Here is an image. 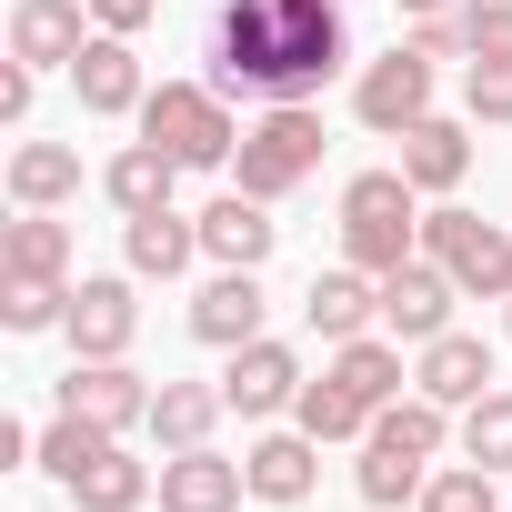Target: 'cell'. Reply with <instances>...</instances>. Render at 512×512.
I'll return each instance as SVG.
<instances>
[{
  "mask_svg": "<svg viewBox=\"0 0 512 512\" xmlns=\"http://www.w3.org/2000/svg\"><path fill=\"white\" fill-rule=\"evenodd\" d=\"M352 61L342 0H221L211 11V91L221 101H312Z\"/></svg>",
  "mask_w": 512,
  "mask_h": 512,
  "instance_id": "cell-1",
  "label": "cell"
},
{
  "mask_svg": "<svg viewBox=\"0 0 512 512\" xmlns=\"http://www.w3.org/2000/svg\"><path fill=\"white\" fill-rule=\"evenodd\" d=\"M412 251H422V191L402 181V161H392V171H352V181H342V262L402 272Z\"/></svg>",
  "mask_w": 512,
  "mask_h": 512,
  "instance_id": "cell-2",
  "label": "cell"
},
{
  "mask_svg": "<svg viewBox=\"0 0 512 512\" xmlns=\"http://www.w3.org/2000/svg\"><path fill=\"white\" fill-rule=\"evenodd\" d=\"M231 171H241L251 201H292V191L322 171V111H312V101H272L262 121H241Z\"/></svg>",
  "mask_w": 512,
  "mask_h": 512,
  "instance_id": "cell-3",
  "label": "cell"
},
{
  "mask_svg": "<svg viewBox=\"0 0 512 512\" xmlns=\"http://www.w3.org/2000/svg\"><path fill=\"white\" fill-rule=\"evenodd\" d=\"M141 141H161L181 171H231L241 121H231V101H221L211 81H161V91L141 101Z\"/></svg>",
  "mask_w": 512,
  "mask_h": 512,
  "instance_id": "cell-4",
  "label": "cell"
},
{
  "mask_svg": "<svg viewBox=\"0 0 512 512\" xmlns=\"http://www.w3.org/2000/svg\"><path fill=\"white\" fill-rule=\"evenodd\" d=\"M422 251L462 282V302H512V231L502 221L442 201V211H422Z\"/></svg>",
  "mask_w": 512,
  "mask_h": 512,
  "instance_id": "cell-5",
  "label": "cell"
},
{
  "mask_svg": "<svg viewBox=\"0 0 512 512\" xmlns=\"http://www.w3.org/2000/svg\"><path fill=\"white\" fill-rule=\"evenodd\" d=\"M352 111H362V131H382V141H402L412 121H432V51H382V61H362V81H352Z\"/></svg>",
  "mask_w": 512,
  "mask_h": 512,
  "instance_id": "cell-6",
  "label": "cell"
},
{
  "mask_svg": "<svg viewBox=\"0 0 512 512\" xmlns=\"http://www.w3.org/2000/svg\"><path fill=\"white\" fill-rule=\"evenodd\" d=\"M452 302H462V282L432 262V251H412L402 272H382V332H392V342H412V352L452 332Z\"/></svg>",
  "mask_w": 512,
  "mask_h": 512,
  "instance_id": "cell-7",
  "label": "cell"
},
{
  "mask_svg": "<svg viewBox=\"0 0 512 512\" xmlns=\"http://www.w3.org/2000/svg\"><path fill=\"white\" fill-rule=\"evenodd\" d=\"M71 362H131V332H141V302H131V282L121 272H91V282H71Z\"/></svg>",
  "mask_w": 512,
  "mask_h": 512,
  "instance_id": "cell-8",
  "label": "cell"
},
{
  "mask_svg": "<svg viewBox=\"0 0 512 512\" xmlns=\"http://www.w3.org/2000/svg\"><path fill=\"white\" fill-rule=\"evenodd\" d=\"M151 392L161 382H141L131 362H71L61 372V412H81L101 432H151Z\"/></svg>",
  "mask_w": 512,
  "mask_h": 512,
  "instance_id": "cell-9",
  "label": "cell"
},
{
  "mask_svg": "<svg viewBox=\"0 0 512 512\" xmlns=\"http://www.w3.org/2000/svg\"><path fill=\"white\" fill-rule=\"evenodd\" d=\"M221 402H231L241 422L292 412V402H302V352H292V342H272V332H262V342H241V352H231V372H221Z\"/></svg>",
  "mask_w": 512,
  "mask_h": 512,
  "instance_id": "cell-10",
  "label": "cell"
},
{
  "mask_svg": "<svg viewBox=\"0 0 512 512\" xmlns=\"http://www.w3.org/2000/svg\"><path fill=\"white\" fill-rule=\"evenodd\" d=\"M71 91H81V111H91V121H141V101H151L141 51H131L121 31H91V51L71 61Z\"/></svg>",
  "mask_w": 512,
  "mask_h": 512,
  "instance_id": "cell-11",
  "label": "cell"
},
{
  "mask_svg": "<svg viewBox=\"0 0 512 512\" xmlns=\"http://www.w3.org/2000/svg\"><path fill=\"white\" fill-rule=\"evenodd\" d=\"M91 0H11V61H31V71H71L81 51H91Z\"/></svg>",
  "mask_w": 512,
  "mask_h": 512,
  "instance_id": "cell-12",
  "label": "cell"
},
{
  "mask_svg": "<svg viewBox=\"0 0 512 512\" xmlns=\"http://www.w3.org/2000/svg\"><path fill=\"white\" fill-rule=\"evenodd\" d=\"M272 241H282L272 201H251L241 181L201 211V262H221V272H262V262H272Z\"/></svg>",
  "mask_w": 512,
  "mask_h": 512,
  "instance_id": "cell-13",
  "label": "cell"
},
{
  "mask_svg": "<svg viewBox=\"0 0 512 512\" xmlns=\"http://www.w3.org/2000/svg\"><path fill=\"white\" fill-rule=\"evenodd\" d=\"M302 322H312L322 342H362V332L382 322V272H362V262H332V272H312V292H302Z\"/></svg>",
  "mask_w": 512,
  "mask_h": 512,
  "instance_id": "cell-14",
  "label": "cell"
},
{
  "mask_svg": "<svg viewBox=\"0 0 512 512\" xmlns=\"http://www.w3.org/2000/svg\"><path fill=\"white\" fill-rule=\"evenodd\" d=\"M412 392H432L442 412H472V402L492 392V342H482V332H442V342H422V352H412Z\"/></svg>",
  "mask_w": 512,
  "mask_h": 512,
  "instance_id": "cell-15",
  "label": "cell"
},
{
  "mask_svg": "<svg viewBox=\"0 0 512 512\" xmlns=\"http://www.w3.org/2000/svg\"><path fill=\"white\" fill-rule=\"evenodd\" d=\"M262 272H211L201 292H191V342H211V352H241V342H262Z\"/></svg>",
  "mask_w": 512,
  "mask_h": 512,
  "instance_id": "cell-16",
  "label": "cell"
},
{
  "mask_svg": "<svg viewBox=\"0 0 512 512\" xmlns=\"http://www.w3.org/2000/svg\"><path fill=\"white\" fill-rule=\"evenodd\" d=\"M241 472H251V502H272V512H292V502H312V482H322V442L292 422V432H262L241 452Z\"/></svg>",
  "mask_w": 512,
  "mask_h": 512,
  "instance_id": "cell-17",
  "label": "cell"
},
{
  "mask_svg": "<svg viewBox=\"0 0 512 512\" xmlns=\"http://www.w3.org/2000/svg\"><path fill=\"white\" fill-rule=\"evenodd\" d=\"M241 502H251V472L221 462L211 442H191V452L161 462V512H241Z\"/></svg>",
  "mask_w": 512,
  "mask_h": 512,
  "instance_id": "cell-18",
  "label": "cell"
},
{
  "mask_svg": "<svg viewBox=\"0 0 512 512\" xmlns=\"http://www.w3.org/2000/svg\"><path fill=\"white\" fill-rule=\"evenodd\" d=\"M402 181H412L422 201H452V191L472 181V131H462V121H442V111H432V121H412V131H402Z\"/></svg>",
  "mask_w": 512,
  "mask_h": 512,
  "instance_id": "cell-19",
  "label": "cell"
},
{
  "mask_svg": "<svg viewBox=\"0 0 512 512\" xmlns=\"http://www.w3.org/2000/svg\"><path fill=\"white\" fill-rule=\"evenodd\" d=\"M121 262H131V282H181V272L201 262V221H181V211L121 221Z\"/></svg>",
  "mask_w": 512,
  "mask_h": 512,
  "instance_id": "cell-20",
  "label": "cell"
},
{
  "mask_svg": "<svg viewBox=\"0 0 512 512\" xmlns=\"http://www.w3.org/2000/svg\"><path fill=\"white\" fill-rule=\"evenodd\" d=\"M61 502H71V512H141V502H151V462H131L121 432H111V442L61 482Z\"/></svg>",
  "mask_w": 512,
  "mask_h": 512,
  "instance_id": "cell-21",
  "label": "cell"
},
{
  "mask_svg": "<svg viewBox=\"0 0 512 512\" xmlns=\"http://www.w3.org/2000/svg\"><path fill=\"white\" fill-rule=\"evenodd\" d=\"M171 181H181V161H171L161 141H131V151H111V171H101V191H111V211H121V221L171 211Z\"/></svg>",
  "mask_w": 512,
  "mask_h": 512,
  "instance_id": "cell-22",
  "label": "cell"
},
{
  "mask_svg": "<svg viewBox=\"0 0 512 512\" xmlns=\"http://www.w3.org/2000/svg\"><path fill=\"white\" fill-rule=\"evenodd\" d=\"M11 201H21V211L81 201V151H71V141H21V151H11Z\"/></svg>",
  "mask_w": 512,
  "mask_h": 512,
  "instance_id": "cell-23",
  "label": "cell"
},
{
  "mask_svg": "<svg viewBox=\"0 0 512 512\" xmlns=\"http://www.w3.org/2000/svg\"><path fill=\"white\" fill-rule=\"evenodd\" d=\"M0 272H21V282H71V221L21 211L11 231H0Z\"/></svg>",
  "mask_w": 512,
  "mask_h": 512,
  "instance_id": "cell-24",
  "label": "cell"
},
{
  "mask_svg": "<svg viewBox=\"0 0 512 512\" xmlns=\"http://www.w3.org/2000/svg\"><path fill=\"white\" fill-rule=\"evenodd\" d=\"M221 412H231L221 382H161V392H151V442H161V452H191V442H211Z\"/></svg>",
  "mask_w": 512,
  "mask_h": 512,
  "instance_id": "cell-25",
  "label": "cell"
},
{
  "mask_svg": "<svg viewBox=\"0 0 512 512\" xmlns=\"http://www.w3.org/2000/svg\"><path fill=\"white\" fill-rule=\"evenodd\" d=\"M332 382H352V392L382 412V402H402V382H412V372H402V342L362 332V342H332Z\"/></svg>",
  "mask_w": 512,
  "mask_h": 512,
  "instance_id": "cell-26",
  "label": "cell"
},
{
  "mask_svg": "<svg viewBox=\"0 0 512 512\" xmlns=\"http://www.w3.org/2000/svg\"><path fill=\"white\" fill-rule=\"evenodd\" d=\"M292 422H302L312 442H352V432H372V402H362L352 382H332V372H322V382H302Z\"/></svg>",
  "mask_w": 512,
  "mask_h": 512,
  "instance_id": "cell-27",
  "label": "cell"
},
{
  "mask_svg": "<svg viewBox=\"0 0 512 512\" xmlns=\"http://www.w3.org/2000/svg\"><path fill=\"white\" fill-rule=\"evenodd\" d=\"M362 502L372 512H402V502H422V482H432V462H412V452H392V442H362Z\"/></svg>",
  "mask_w": 512,
  "mask_h": 512,
  "instance_id": "cell-28",
  "label": "cell"
},
{
  "mask_svg": "<svg viewBox=\"0 0 512 512\" xmlns=\"http://www.w3.org/2000/svg\"><path fill=\"white\" fill-rule=\"evenodd\" d=\"M71 322V282H21L0 272V332H61Z\"/></svg>",
  "mask_w": 512,
  "mask_h": 512,
  "instance_id": "cell-29",
  "label": "cell"
},
{
  "mask_svg": "<svg viewBox=\"0 0 512 512\" xmlns=\"http://www.w3.org/2000/svg\"><path fill=\"white\" fill-rule=\"evenodd\" d=\"M462 462H482V472H512V392L492 382L472 412H462Z\"/></svg>",
  "mask_w": 512,
  "mask_h": 512,
  "instance_id": "cell-30",
  "label": "cell"
},
{
  "mask_svg": "<svg viewBox=\"0 0 512 512\" xmlns=\"http://www.w3.org/2000/svg\"><path fill=\"white\" fill-rule=\"evenodd\" d=\"M412 512H502V492H492V472L482 462H452V472H432L422 482V502Z\"/></svg>",
  "mask_w": 512,
  "mask_h": 512,
  "instance_id": "cell-31",
  "label": "cell"
},
{
  "mask_svg": "<svg viewBox=\"0 0 512 512\" xmlns=\"http://www.w3.org/2000/svg\"><path fill=\"white\" fill-rule=\"evenodd\" d=\"M101 442H111L101 422H81V412H51V432H41V472H51V482H71V472H81Z\"/></svg>",
  "mask_w": 512,
  "mask_h": 512,
  "instance_id": "cell-32",
  "label": "cell"
},
{
  "mask_svg": "<svg viewBox=\"0 0 512 512\" xmlns=\"http://www.w3.org/2000/svg\"><path fill=\"white\" fill-rule=\"evenodd\" d=\"M462 111L482 131H512V61H462Z\"/></svg>",
  "mask_w": 512,
  "mask_h": 512,
  "instance_id": "cell-33",
  "label": "cell"
},
{
  "mask_svg": "<svg viewBox=\"0 0 512 512\" xmlns=\"http://www.w3.org/2000/svg\"><path fill=\"white\" fill-rule=\"evenodd\" d=\"M462 41L472 61H512V0H462Z\"/></svg>",
  "mask_w": 512,
  "mask_h": 512,
  "instance_id": "cell-34",
  "label": "cell"
},
{
  "mask_svg": "<svg viewBox=\"0 0 512 512\" xmlns=\"http://www.w3.org/2000/svg\"><path fill=\"white\" fill-rule=\"evenodd\" d=\"M412 51H432V61H472V41H462V11H432V21H412Z\"/></svg>",
  "mask_w": 512,
  "mask_h": 512,
  "instance_id": "cell-35",
  "label": "cell"
},
{
  "mask_svg": "<svg viewBox=\"0 0 512 512\" xmlns=\"http://www.w3.org/2000/svg\"><path fill=\"white\" fill-rule=\"evenodd\" d=\"M91 21H101V31H121V41H141V31L161 21V0H91Z\"/></svg>",
  "mask_w": 512,
  "mask_h": 512,
  "instance_id": "cell-36",
  "label": "cell"
},
{
  "mask_svg": "<svg viewBox=\"0 0 512 512\" xmlns=\"http://www.w3.org/2000/svg\"><path fill=\"white\" fill-rule=\"evenodd\" d=\"M31 81H41L31 61H0V121H11V131L31 121Z\"/></svg>",
  "mask_w": 512,
  "mask_h": 512,
  "instance_id": "cell-37",
  "label": "cell"
},
{
  "mask_svg": "<svg viewBox=\"0 0 512 512\" xmlns=\"http://www.w3.org/2000/svg\"><path fill=\"white\" fill-rule=\"evenodd\" d=\"M402 11H412V21H432V11H462V0H402Z\"/></svg>",
  "mask_w": 512,
  "mask_h": 512,
  "instance_id": "cell-38",
  "label": "cell"
},
{
  "mask_svg": "<svg viewBox=\"0 0 512 512\" xmlns=\"http://www.w3.org/2000/svg\"><path fill=\"white\" fill-rule=\"evenodd\" d=\"M502 342H512V312H502Z\"/></svg>",
  "mask_w": 512,
  "mask_h": 512,
  "instance_id": "cell-39",
  "label": "cell"
}]
</instances>
